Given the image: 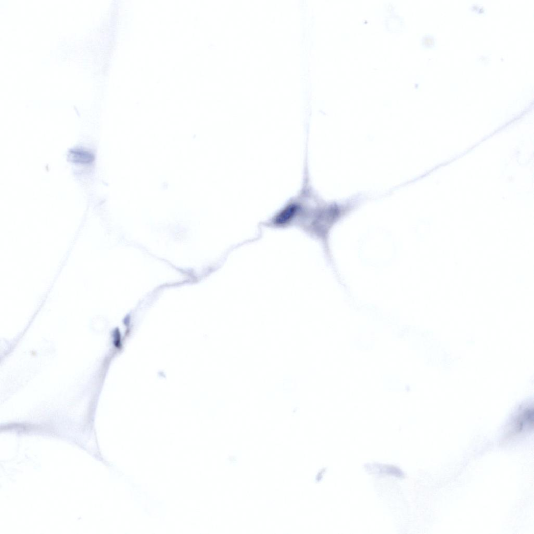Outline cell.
I'll return each mask as SVG.
<instances>
[{"instance_id":"1","label":"cell","mask_w":534,"mask_h":534,"mask_svg":"<svg viewBox=\"0 0 534 534\" xmlns=\"http://www.w3.org/2000/svg\"><path fill=\"white\" fill-rule=\"evenodd\" d=\"M302 209V202L297 196L289 200L266 223L267 226L285 229L298 223Z\"/></svg>"},{"instance_id":"2","label":"cell","mask_w":534,"mask_h":534,"mask_svg":"<svg viewBox=\"0 0 534 534\" xmlns=\"http://www.w3.org/2000/svg\"><path fill=\"white\" fill-rule=\"evenodd\" d=\"M533 411L530 409L525 411L515 421L513 434L521 433L526 428L533 426Z\"/></svg>"},{"instance_id":"3","label":"cell","mask_w":534,"mask_h":534,"mask_svg":"<svg viewBox=\"0 0 534 534\" xmlns=\"http://www.w3.org/2000/svg\"><path fill=\"white\" fill-rule=\"evenodd\" d=\"M68 156L71 162L80 164H90L95 159L92 153L81 149L71 150L69 152Z\"/></svg>"}]
</instances>
